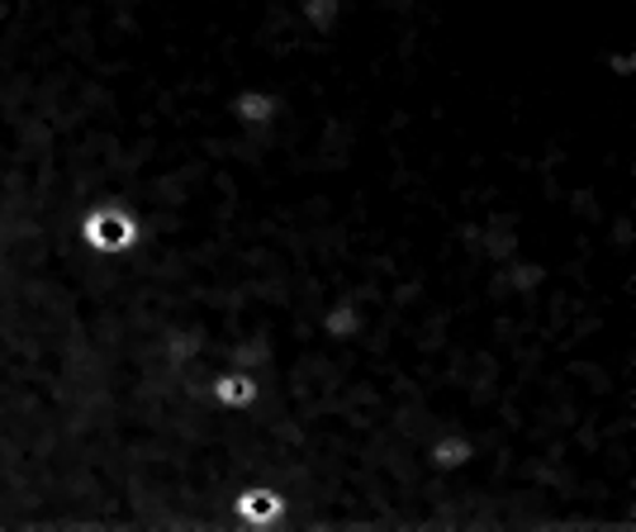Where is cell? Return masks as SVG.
Listing matches in <instances>:
<instances>
[{
	"label": "cell",
	"instance_id": "obj_1",
	"mask_svg": "<svg viewBox=\"0 0 636 532\" xmlns=\"http://www.w3.org/2000/svg\"><path fill=\"white\" fill-rule=\"evenodd\" d=\"M134 233H138L134 219L124 210H109V205L86 219V238H91V247H100V253H119V247H129Z\"/></svg>",
	"mask_w": 636,
	"mask_h": 532
},
{
	"label": "cell",
	"instance_id": "obj_2",
	"mask_svg": "<svg viewBox=\"0 0 636 532\" xmlns=\"http://www.w3.org/2000/svg\"><path fill=\"white\" fill-rule=\"evenodd\" d=\"M214 395L229 400V404H247L252 395H257V381H252V375H243V371L219 375V381H214Z\"/></svg>",
	"mask_w": 636,
	"mask_h": 532
},
{
	"label": "cell",
	"instance_id": "obj_3",
	"mask_svg": "<svg viewBox=\"0 0 636 532\" xmlns=\"http://www.w3.org/2000/svg\"><path fill=\"white\" fill-rule=\"evenodd\" d=\"M237 509H243L247 519H257V523H272L276 513H280V499L272 490H262V494L252 490V494H243V504H237Z\"/></svg>",
	"mask_w": 636,
	"mask_h": 532
},
{
	"label": "cell",
	"instance_id": "obj_4",
	"mask_svg": "<svg viewBox=\"0 0 636 532\" xmlns=\"http://www.w3.org/2000/svg\"><path fill=\"white\" fill-rule=\"evenodd\" d=\"M237 115H243V119H266V115H272V100H266V96H243V100H237Z\"/></svg>",
	"mask_w": 636,
	"mask_h": 532
}]
</instances>
